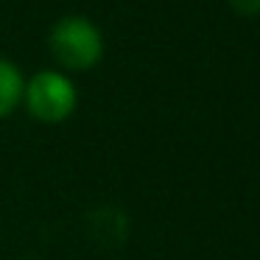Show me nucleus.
<instances>
[{
    "label": "nucleus",
    "instance_id": "nucleus-2",
    "mask_svg": "<svg viewBox=\"0 0 260 260\" xmlns=\"http://www.w3.org/2000/svg\"><path fill=\"white\" fill-rule=\"evenodd\" d=\"M23 101L28 107L31 118L40 123H62L76 112L79 92L76 84L59 70H40L25 81Z\"/></svg>",
    "mask_w": 260,
    "mask_h": 260
},
{
    "label": "nucleus",
    "instance_id": "nucleus-1",
    "mask_svg": "<svg viewBox=\"0 0 260 260\" xmlns=\"http://www.w3.org/2000/svg\"><path fill=\"white\" fill-rule=\"evenodd\" d=\"M48 48L64 70H90L104 56V37L92 20L68 14L51 28Z\"/></svg>",
    "mask_w": 260,
    "mask_h": 260
},
{
    "label": "nucleus",
    "instance_id": "nucleus-3",
    "mask_svg": "<svg viewBox=\"0 0 260 260\" xmlns=\"http://www.w3.org/2000/svg\"><path fill=\"white\" fill-rule=\"evenodd\" d=\"M25 79L20 73V68L9 59H0V120L9 118L23 101Z\"/></svg>",
    "mask_w": 260,
    "mask_h": 260
},
{
    "label": "nucleus",
    "instance_id": "nucleus-4",
    "mask_svg": "<svg viewBox=\"0 0 260 260\" xmlns=\"http://www.w3.org/2000/svg\"><path fill=\"white\" fill-rule=\"evenodd\" d=\"M230 6L235 9L238 14H243V17L260 14V0H230Z\"/></svg>",
    "mask_w": 260,
    "mask_h": 260
}]
</instances>
